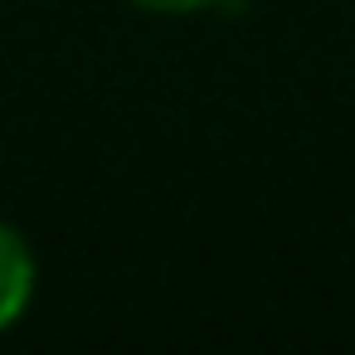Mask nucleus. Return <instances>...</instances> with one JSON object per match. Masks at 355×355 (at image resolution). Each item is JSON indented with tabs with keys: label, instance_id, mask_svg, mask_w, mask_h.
Segmentation results:
<instances>
[{
	"label": "nucleus",
	"instance_id": "1",
	"mask_svg": "<svg viewBox=\"0 0 355 355\" xmlns=\"http://www.w3.org/2000/svg\"><path fill=\"white\" fill-rule=\"evenodd\" d=\"M35 287H40V263H35L30 239L0 219V336L30 311Z\"/></svg>",
	"mask_w": 355,
	"mask_h": 355
},
{
	"label": "nucleus",
	"instance_id": "2",
	"mask_svg": "<svg viewBox=\"0 0 355 355\" xmlns=\"http://www.w3.org/2000/svg\"><path fill=\"white\" fill-rule=\"evenodd\" d=\"M141 10H156V15H195V10H209L219 0H132Z\"/></svg>",
	"mask_w": 355,
	"mask_h": 355
}]
</instances>
